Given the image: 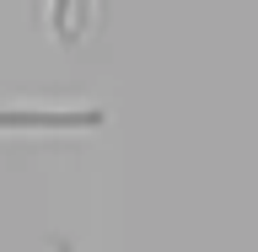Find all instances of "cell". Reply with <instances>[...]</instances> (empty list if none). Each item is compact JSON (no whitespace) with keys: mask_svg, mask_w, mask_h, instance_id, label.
I'll use <instances>...</instances> for the list:
<instances>
[{"mask_svg":"<svg viewBox=\"0 0 258 252\" xmlns=\"http://www.w3.org/2000/svg\"><path fill=\"white\" fill-rule=\"evenodd\" d=\"M48 27L59 43H81L92 32V0H48Z\"/></svg>","mask_w":258,"mask_h":252,"instance_id":"2","label":"cell"},{"mask_svg":"<svg viewBox=\"0 0 258 252\" xmlns=\"http://www.w3.org/2000/svg\"><path fill=\"white\" fill-rule=\"evenodd\" d=\"M102 108H0V134H97Z\"/></svg>","mask_w":258,"mask_h":252,"instance_id":"1","label":"cell"},{"mask_svg":"<svg viewBox=\"0 0 258 252\" xmlns=\"http://www.w3.org/2000/svg\"><path fill=\"white\" fill-rule=\"evenodd\" d=\"M48 252H76V247H70L64 236H48Z\"/></svg>","mask_w":258,"mask_h":252,"instance_id":"3","label":"cell"}]
</instances>
